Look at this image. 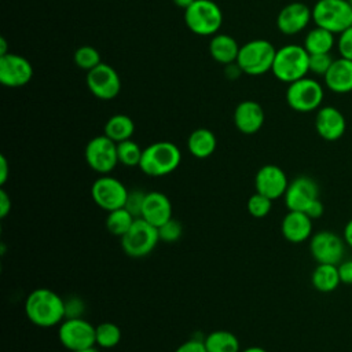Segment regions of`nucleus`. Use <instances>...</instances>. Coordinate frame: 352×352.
<instances>
[{"label":"nucleus","instance_id":"3","mask_svg":"<svg viewBox=\"0 0 352 352\" xmlns=\"http://www.w3.org/2000/svg\"><path fill=\"white\" fill-rule=\"evenodd\" d=\"M271 72L282 82H294L309 73V54L297 44L280 47L276 50Z\"/></svg>","mask_w":352,"mask_h":352},{"label":"nucleus","instance_id":"17","mask_svg":"<svg viewBox=\"0 0 352 352\" xmlns=\"http://www.w3.org/2000/svg\"><path fill=\"white\" fill-rule=\"evenodd\" d=\"M311 21L312 8L301 1H293L279 11L276 16V26L280 33L286 36H294L302 32Z\"/></svg>","mask_w":352,"mask_h":352},{"label":"nucleus","instance_id":"13","mask_svg":"<svg viewBox=\"0 0 352 352\" xmlns=\"http://www.w3.org/2000/svg\"><path fill=\"white\" fill-rule=\"evenodd\" d=\"M87 87L98 99L111 100L121 91V80L113 66L102 62L87 72Z\"/></svg>","mask_w":352,"mask_h":352},{"label":"nucleus","instance_id":"29","mask_svg":"<svg viewBox=\"0 0 352 352\" xmlns=\"http://www.w3.org/2000/svg\"><path fill=\"white\" fill-rule=\"evenodd\" d=\"M136 217L131 212H128L125 208H118L111 212H107L104 226L106 230L116 236H122L133 224Z\"/></svg>","mask_w":352,"mask_h":352},{"label":"nucleus","instance_id":"11","mask_svg":"<svg viewBox=\"0 0 352 352\" xmlns=\"http://www.w3.org/2000/svg\"><path fill=\"white\" fill-rule=\"evenodd\" d=\"M128 195V188L124 183L109 175H100L91 186L92 201L103 210L111 212L118 208H124Z\"/></svg>","mask_w":352,"mask_h":352},{"label":"nucleus","instance_id":"38","mask_svg":"<svg viewBox=\"0 0 352 352\" xmlns=\"http://www.w3.org/2000/svg\"><path fill=\"white\" fill-rule=\"evenodd\" d=\"M337 50L341 58L352 60V26L346 28L338 34Z\"/></svg>","mask_w":352,"mask_h":352},{"label":"nucleus","instance_id":"49","mask_svg":"<svg viewBox=\"0 0 352 352\" xmlns=\"http://www.w3.org/2000/svg\"><path fill=\"white\" fill-rule=\"evenodd\" d=\"M348 1H349V3H351V6H352V0H348Z\"/></svg>","mask_w":352,"mask_h":352},{"label":"nucleus","instance_id":"12","mask_svg":"<svg viewBox=\"0 0 352 352\" xmlns=\"http://www.w3.org/2000/svg\"><path fill=\"white\" fill-rule=\"evenodd\" d=\"M309 252L318 264L338 265L345 253V241L331 231H319L309 238Z\"/></svg>","mask_w":352,"mask_h":352},{"label":"nucleus","instance_id":"18","mask_svg":"<svg viewBox=\"0 0 352 352\" xmlns=\"http://www.w3.org/2000/svg\"><path fill=\"white\" fill-rule=\"evenodd\" d=\"M315 129L322 139L336 142L344 135L346 121L344 114L337 107L322 106L318 109L315 116Z\"/></svg>","mask_w":352,"mask_h":352},{"label":"nucleus","instance_id":"41","mask_svg":"<svg viewBox=\"0 0 352 352\" xmlns=\"http://www.w3.org/2000/svg\"><path fill=\"white\" fill-rule=\"evenodd\" d=\"M11 206H12L11 197H10L8 192L1 187V188H0V217H1V219L7 217V214H8L10 210H11Z\"/></svg>","mask_w":352,"mask_h":352},{"label":"nucleus","instance_id":"5","mask_svg":"<svg viewBox=\"0 0 352 352\" xmlns=\"http://www.w3.org/2000/svg\"><path fill=\"white\" fill-rule=\"evenodd\" d=\"M312 21L334 34L352 25V6L348 0H318L312 7Z\"/></svg>","mask_w":352,"mask_h":352},{"label":"nucleus","instance_id":"19","mask_svg":"<svg viewBox=\"0 0 352 352\" xmlns=\"http://www.w3.org/2000/svg\"><path fill=\"white\" fill-rule=\"evenodd\" d=\"M265 114L260 103L254 100H242L234 111V124L245 135L258 132L264 124Z\"/></svg>","mask_w":352,"mask_h":352},{"label":"nucleus","instance_id":"6","mask_svg":"<svg viewBox=\"0 0 352 352\" xmlns=\"http://www.w3.org/2000/svg\"><path fill=\"white\" fill-rule=\"evenodd\" d=\"M187 28L198 36H214L223 23V12L212 0H195L184 10Z\"/></svg>","mask_w":352,"mask_h":352},{"label":"nucleus","instance_id":"47","mask_svg":"<svg viewBox=\"0 0 352 352\" xmlns=\"http://www.w3.org/2000/svg\"><path fill=\"white\" fill-rule=\"evenodd\" d=\"M6 54H8V51H7V41H6V38H0V56H3V55H6Z\"/></svg>","mask_w":352,"mask_h":352},{"label":"nucleus","instance_id":"40","mask_svg":"<svg viewBox=\"0 0 352 352\" xmlns=\"http://www.w3.org/2000/svg\"><path fill=\"white\" fill-rule=\"evenodd\" d=\"M337 267L341 283L352 285V260H342Z\"/></svg>","mask_w":352,"mask_h":352},{"label":"nucleus","instance_id":"48","mask_svg":"<svg viewBox=\"0 0 352 352\" xmlns=\"http://www.w3.org/2000/svg\"><path fill=\"white\" fill-rule=\"evenodd\" d=\"M77 352H100L96 346H91V348H87V349H82V351H77Z\"/></svg>","mask_w":352,"mask_h":352},{"label":"nucleus","instance_id":"37","mask_svg":"<svg viewBox=\"0 0 352 352\" xmlns=\"http://www.w3.org/2000/svg\"><path fill=\"white\" fill-rule=\"evenodd\" d=\"M85 304L78 296H69L65 298V319L66 318H82Z\"/></svg>","mask_w":352,"mask_h":352},{"label":"nucleus","instance_id":"35","mask_svg":"<svg viewBox=\"0 0 352 352\" xmlns=\"http://www.w3.org/2000/svg\"><path fill=\"white\" fill-rule=\"evenodd\" d=\"M146 191L140 190V188H132L128 190V195H126V201L124 208L131 212L133 214V217H140L142 216V209H143V202L146 198Z\"/></svg>","mask_w":352,"mask_h":352},{"label":"nucleus","instance_id":"2","mask_svg":"<svg viewBox=\"0 0 352 352\" xmlns=\"http://www.w3.org/2000/svg\"><path fill=\"white\" fill-rule=\"evenodd\" d=\"M182 162L180 148L168 140H160L143 148L140 170L151 177H161L175 172Z\"/></svg>","mask_w":352,"mask_h":352},{"label":"nucleus","instance_id":"10","mask_svg":"<svg viewBox=\"0 0 352 352\" xmlns=\"http://www.w3.org/2000/svg\"><path fill=\"white\" fill-rule=\"evenodd\" d=\"M84 158L92 170L99 175H109L120 164L117 143L104 133L95 136L87 143Z\"/></svg>","mask_w":352,"mask_h":352},{"label":"nucleus","instance_id":"33","mask_svg":"<svg viewBox=\"0 0 352 352\" xmlns=\"http://www.w3.org/2000/svg\"><path fill=\"white\" fill-rule=\"evenodd\" d=\"M246 208H248V212L252 217L263 219L271 212L272 199L256 191L249 197V199L246 202Z\"/></svg>","mask_w":352,"mask_h":352},{"label":"nucleus","instance_id":"42","mask_svg":"<svg viewBox=\"0 0 352 352\" xmlns=\"http://www.w3.org/2000/svg\"><path fill=\"white\" fill-rule=\"evenodd\" d=\"M323 212H324V206H323V202L320 201V198L315 199V201L307 208V210H305V213H307L312 220L319 219V217L323 214Z\"/></svg>","mask_w":352,"mask_h":352},{"label":"nucleus","instance_id":"21","mask_svg":"<svg viewBox=\"0 0 352 352\" xmlns=\"http://www.w3.org/2000/svg\"><path fill=\"white\" fill-rule=\"evenodd\" d=\"M283 238L292 243H301L312 236V219L305 212L289 210L280 223Z\"/></svg>","mask_w":352,"mask_h":352},{"label":"nucleus","instance_id":"36","mask_svg":"<svg viewBox=\"0 0 352 352\" xmlns=\"http://www.w3.org/2000/svg\"><path fill=\"white\" fill-rule=\"evenodd\" d=\"M330 54H311L309 55V73L324 76L333 63Z\"/></svg>","mask_w":352,"mask_h":352},{"label":"nucleus","instance_id":"46","mask_svg":"<svg viewBox=\"0 0 352 352\" xmlns=\"http://www.w3.org/2000/svg\"><path fill=\"white\" fill-rule=\"evenodd\" d=\"M241 352H267L263 346L258 345H253V346H248L245 349H241Z\"/></svg>","mask_w":352,"mask_h":352},{"label":"nucleus","instance_id":"27","mask_svg":"<svg viewBox=\"0 0 352 352\" xmlns=\"http://www.w3.org/2000/svg\"><path fill=\"white\" fill-rule=\"evenodd\" d=\"M135 132V122L126 114H114L111 116L103 128V133L114 140L116 143L132 139Z\"/></svg>","mask_w":352,"mask_h":352},{"label":"nucleus","instance_id":"32","mask_svg":"<svg viewBox=\"0 0 352 352\" xmlns=\"http://www.w3.org/2000/svg\"><path fill=\"white\" fill-rule=\"evenodd\" d=\"M73 59L74 63L85 72H89L99 63H102L99 51L91 45H81L80 48H77L73 55Z\"/></svg>","mask_w":352,"mask_h":352},{"label":"nucleus","instance_id":"44","mask_svg":"<svg viewBox=\"0 0 352 352\" xmlns=\"http://www.w3.org/2000/svg\"><path fill=\"white\" fill-rule=\"evenodd\" d=\"M344 241L345 243L352 248V219L345 224V228H344Z\"/></svg>","mask_w":352,"mask_h":352},{"label":"nucleus","instance_id":"24","mask_svg":"<svg viewBox=\"0 0 352 352\" xmlns=\"http://www.w3.org/2000/svg\"><path fill=\"white\" fill-rule=\"evenodd\" d=\"M217 146L214 133L208 128L194 129L187 138V148L190 154L195 158H208L210 157Z\"/></svg>","mask_w":352,"mask_h":352},{"label":"nucleus","instance_id":"39","mask_svg":"<svg viewBox=\"0 0 352 352\" xmlns=\"http://www.w3.org/2000/svg\"><path fill=\"white\" fill-rule=\"evenodd\" d=\"M175 352H208L204 344V340H198V338H191L184 341L183 344H180Z\"/></svg>","mask_w":352,"mask_h":352},{"label":"nucleus","instance_id":"25","mask_svg":"<svg viewBox=\"0 0 352 352\" xmlns=\"http://www.w3.org/2000/svg\"><path fill=\"white\" fill-rule=\"evenodd\" d=\"M334 44H336L334 33H331L320 26H315L305 34L302 47L307 50V52L309 55L311 54H330Z\"/></svg>","mask_w":352,"mask_h":352},{"label":"nucleus","instance_id":"45","mask_svg":"<svg viewBox=\"0 0 352 352\" xmlns=\"http://www.w3.org/2000/svg\"><path fill=\"white\" fill-rule=\"evenodd\" d=\"M194 1H195V0H173V3H175L177 7L183 8V10L188 8Z\"/></svg>","mask_w":352,"mask_h":352},{"label":"nucleus","instance_id":"4","mask_svg":"<svg viewBox=\"0 0 352 352\" xmlns=\"http://www.w3.org/2000/svg\"><path fill=\"white\" fill-rule=\"evenodd\" d=\"M276 50L272 43L264 38H256L245 43L239 48L236 65L242 73L249 76H260L271 72Z\"/></svg>","mask_w":352,"mask_h":352},{"label":"nucleus","instance_id":"16","mask_svg":"<svg viewBox=\"0 0 352 352\" xmlns=\"http://www.w3.org/2000/svg\"><path fill=\"white\" fill-rule=\"evenodd\" d=\"M289 186L287 176L282 168L274 164L263 165L254 176V188L257 192L274 199L285 195Z\"/></svg>","mask_w":352,"mask_h":352},{"label":"nucleus","instance_id":"30","mask_svg":"<svg viewBox=\"0 0 352 352\" xmlns=\"http://www.w3.org/2000/svg\"><path fill=\"white\" fill-rule=\"evenodd\" d=\"M121 336V329L113 322H102L96 326V345L100 348L110 349L117 346Z\"/></svg>","mask_w":352,"mask_h":352},{"label":"nucleus","instance_id":"9","mask_svg":"<svg viewBox=\"0 0 352 352\" xmlns=\"http://www.w3.org/2000/svg\"><path fill=\"white\" fill-rule=\"evenodd\" d=\"M60 344L72 351H82L96 345V326L84 318H66L58 327Z\"/></svg>","mask_w":352,"mask_h":352},{"label":"nucleus","instance_id":"23","mask_svg":"<svg viewBox=\"0 0 352 352\" xmlns=\"http://www.w3.org/2000/svg\"><path fill=\"white\" fill-rule=\"evenodd\" d=\"M239 48L241 47L235 41V38L224 33H216L214 36H212V40L209 43V54L216 62L221 65H230L236 62Z\"/></svg>","mask_w":352,"mask_h":352},{"label":"nucleus","instance_id":"15","mask_svg":"<svg viewBox=\"0 0 352 352\" xmlns=\"http://www.w3.org/2000/svg\"><path fill=\"white\" fill-rule=\"evenodd\" d=\"M33 77L30 62L22 55L8 52L0 56V82L10 88L28 84Z\"/></svg>","mask_w":352,"mask_h":352},{"label":"nucleus","instance_id":"43","mask_svg":"<svg viewBox=\"0 0 352 352\" xmlns=\"http://www.w3.org/2000/svg\"><path fill=\"white\" fill-rule=\"evenodd\" d=\"M8 177V162L4 155L0 157V184L3 186Z\"/></svg>","mask_w":352,"mask_h":352},{"label":"nucleus","instance_id":"1","mask_svg":"<svg viewBox=\"0 0 352 352\" xmlns=\"http://www.w3.org/2000/svg\"><path fill=\"white\" fill-rule=\"evenodd\" d=\"M25 314L38 327H54L65 319V298L47 287L34 289L25 300Z\"/></svg>","mask_w":352,"mask_h":352},{"label":"nucleus","instance_id":"26","mask_svg":"<svg viewBox=\"0 0 352 352\" xmlns=\"http://www.w3.org/2000/svg\"><path fill=\"white\" fill-rule=\"evenodd\" d=\"M312 286L322 293H330L341 283L338 267L336 264H318L311 275Z\"/></svg>","mask_w":352,"mask_h":352},{"label":"nucleus","instance_id":"28","mask_svg":"<svg viewBox=\"0 0 352 352\" xmlns=\"http://www.w3.org/2000/svg\"><path fill=\"white\" fill-rule=\"evenodd\" d=\"M204 344L208 352H241L239 340L228 330H214L206 334Z\"/></svg>","mask_w":352,"mask_h":352},{"label":"nucleus","instance_id":"22","mask_svg":"<svg viewBox=\"0 0 352 352\" xmlns=\"http://www.w3.org/2000/svg\"><path fill=\"white\" fill-rule=\"evenodd\" d=\"M324 85L334 94L352 92V60L337 58L323 76Z\"/></svg>","mask_w":352,"mask_h":352},{"label":"nucleus","instance_id":"14","mask_svg":"<svg viewBox=\"0 0 352 352\" xmlns=\"http://www.w3.org/2000/svg\"><path fill=\"white\" fill-rule=\"evenodd\" d=\"M319 198V186L309 176H297L286 188L283 195L285 205L289 210L305 212L307 208Z\"/></svg>","mask_w":352,"mask_h":352},{"label":"nucleus","instance_id":"31","mask_svg":"<svg viewBox=\"0 0 352 352\" xmlns=\"http://www.w3.org/2000/svg\"><path fill=\"white\" fill-rule=\"evenodd\" d=\"M117 154H118V162L122 164L124 166H139L143 148L132 139H128L117 143Z\"/></svg>","mask_w":352,"mask_h":352},{"label":"nucleus","instance_id":"8","mask_svg":"<svg viewBox=\"0 0 352 352\" xmlns=\"http://www.w3.org/2000/svg\"><path fill=\"white\" fill-rule=\"evenodd\" d=\"M324 98L323 85L311 77H302L290 82L286 89V102L289 107L298 113H311L322 107Z\"/></svg>","mask_w":352,"mask_h":352},{"label":"nucleus","instance_id":"34","mask_svg":"<svg viewBox=\"0 0 352 352\" xmlns=\"http://www.w3.org/2000/svg\"><path fill=\"white\" fill-rule=\"evenodd\" d=\"M158 234H160V241L172 243V242H176L180 239V236L183 234V226L179 220L172 217L165 224L158 227Z\"/></svg>","mask_w":352,"mask_h":352},{"label":"nucleus","instance_id":"7","mask_svg":"<svg viewBox=\"0 0 352 352\" xmlns=\"http://www.w3.org/2000/svg\"><path fill=\"white\" fill-rule=\"evenodd\" d=\"M124 253L132 258L150 254L160 242L158 228L142 217L135 219L131 228L120 238Z\"/></svg>","mask_w":352,"mask_h":352},{"label":"nucleus","instance_id":"20","mask_svg":"<svg viewBox=\"0 0 352 352\" xmlns=\"http://www.w3.org/2000/svg\"><path fill=\"white\" fill-rule=\"evenodd\" d=\"M172 212L170 199L164 192L148 191L143 202L140 217L158 228L172 219Z\"/></svg>","mask_w":352,"mask_h":352},{"label":"nucleus","instance_id":"50","mask_svg":"<svg viewBox=\"0 0 352 352\" xmlns=\"http://www.w3.org/2000/svg\"><path fill=\"white\" fill-rule=\"evenodd\" d=\"M351 26H352V25H351Z\"/></svg>","mask_w":352,"mask_h":352}]
</instances>
